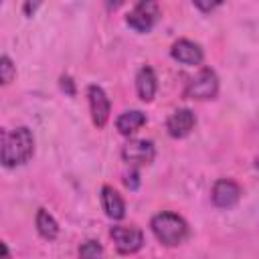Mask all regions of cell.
<instances>
[{
    "instance_id": "obj_1",
    "label": "cell",
    "mask_w": 259,
    "mask_h": 259,
    "mask_svg": "<svg viewBox=\"0 0 259 259\" xmlns=\"http://www.w3.org/2000/svg\"><path fill=\"white\" fill-rule=\"evenodd\" d=\"M34 154V138L26 125L12 132L0 130V164L4 168H18Z\"/></svg>"
},
{
    "instance_id": "obj_2",
    "label": "cell",
    "mask_w": 259,
    "mask_h": 259,
    "mask_svg": "<svg viewBox=\"0 0 259 259\" xmlns=\"http://www.w3.org/2000/svg\"><path fill=\"white\" fill-rule=\"evenodd\" d=\"M150 229L154 237L166 247H176L184 243V239L188 237V223L180 214L170 210H162L154 214L150 221Z\"/></svg>"
},
{
    "instance_id": "obj_3",
    "label": "cell",
    "mask_w": 259,
    "mask_h": 259,
    "mask_svg": "<svg viewBox=\"0 0 259 259\" xmlns=\"http://www.w3.org/2000/svg\"><path fill=\"white\" fill-rule=\"evenodd\" d=\"M160 16H162V10H160L158 0H138L136 6L125 16V24L132 30L144 34V32H150L158 24Z\"/></svg>"
},
{
    "instance_id": "obj_4",
    "label": "cell",
    "mask_w": 259,
    "mask_h": 259,
    "mask_svg": "<svg viewBox=\"0 0 259 259\" xmlns=\"http://www.w3.org/2000/svg\"><path fill=\"white\" fill-rule=\"evenodd\" d=\"M219 93V75L214 73V69L204 67L198 71L196 77H192L188 81V85L184 87V97L186 99H196V101H206V99H214Z\"/></svg>"
},
{
    "instance_id": "obj_5",
    "label": "cell",
    "mask_w": 259,
    "mask_h": 259,
    "mask_svg": "<svg viewBox=\"0 0 259 259\" xmlns=\"http://www.w3.org/2000/svg\"><path fill=\"white\" fill-rule=\"evenodd\" d=\"M109 237L113 239V245L117 253L121 255H134L144 247V233L138 227L132 225H115L109 229Z\"/></svg>"
},
{
    "instance_id": "obj_6",
    "label": "cell",
    "mask_w": 259,
    "mask_h": 259,
    "mask_svg": "<svg viewBox=\"0 0 259 259\" xmlns=\"http://www.w3.org/2000/svg\"><path fill=\"white\" fill-rule=\"evenodd\" d=\"M121 158L130 166H146L156 158V146L152 140H130L121 148Z\"/></svg>"
},
{
    "instance_id": "obj_7",
    "label": "cell",
    "mask_w": 259,
    "mask_h": 259,
    "mask_svg": "<svg viewBox=\"0 0 259 259\" xmlns=\"http://www.w3.org/2000/svg\"><path fill=\"white\" fill-rule=\"evenodd\" d=\"M87 99H89V111H91L93 123L97 127H105L109 113H111V101H109L107 93L99 85H89L87 87Z\"/></svg>"
},
{
    "instance_id": "obj_8",
    "label": "cell",
    "mask_w": 259,
    "mask_h": 259,
    "mask_svg": "<svg viewBox=\"0 0 259 259\" xmlns=\"http://www.w3.org/2000/svg\"><path fill=\"white\" fill-rule=\"evenodd\" d=\"M241 194H243L241 186L231 178H219L210 190L212 204L219 208H233L241 200Z\"/></svg>"
},
{
    "instance_id": "obj_9",
    "label": "cell",
    "mask_w": 259,
    "mask_h": 259,
    "mask_svg": "<svg viewBox=\"0 0 259 259\" xmlns=\"http://www.w3.org/2000/svg\"><path fill=\"white\" fill-rule=\"evenodd\" d=\"M170 55L174 61L182 63V65H188V67H194V65H200L204 61V51L198 42L190 40V38H178L172 47H170Z\"/></svg>"
},
{
    "instance_id": "obj_10",
    "label": "cell",
    "mask_w": 259,
    "mask_h": 259,
    "mask_svg": "<svg viewBox=\"0 0 259 259\" xmlns=\"http://www.w3.org/2000/svg\"><path fill=\"white\" fill-rule=\"evenodd\" d=\"M194 125H196V115H194L192 109H186V107L184 109H176L166 121V130L174 140L186 138L194 130Z\"/></svg>"
},
{
    "instance_id": "obj_11",
    "label": "cell",
    "mask_w": 259,
    "mask_h": 259,
    "mask_svg": "<svg viewBox=\"0 0 259 259\" xmlns=\"http://www.w3.org/2000/svg\"><path fill=\"white\" fill-rule=\"evenodd\" d=\"M99 198H101V206H103V212H105L107 219L121 221L125 217V200L113 186H109V184L101 186Z\"/></svg>"
},
{
    "instance_id": "obj_12",
    "label": "cell",
    "mask_w": 259,
    "mask_h": 259,
    "mask_svg": "<svg viewBox=\"0 0 259 259\" xmlns=\"http://www.w3.org/2000/svg\"><path fill=\"white\" fill-rule=\"evenodd\" d=\"M136 91H138L140 99L146 101V103H150L154 99V95L158 91V77H156L152 67L144 65L138 71V75H136Z\"/></svg>"
},
{
    "instance_id": "obj_13",
    "label": "cell",
    "mask_w": 259,
    "mask_h": 259,
    "mask_svg": "<svg viewBox=\"0 0 259 259\" xmlns=\"http://www.w3.org/2000/svg\"><path fill=\"white\" fill-rule=\"evenodd\" d=\"M146 123V113L140 111V109H130V111H123L117 115L115 119V127L121 136H132L136 134L142 125Z\"/></svg>"
},
{
    "instance_id": "obj_14",
    "label": "cell",
    "mask_w": 259,
    "mask_h": 259,
    "mask_svg": "<svg viewBox=\"0 0 259 259\" xmlns=\"http://www.w3.org/2000/svg\"><path fill=\"white\" fill-rule=\"evenodd\" d=\"M34 225H36L38 235H40L45 241H55V239L59 237V223H57V219H55L47 208H38V210H36Z\"/></svg>"
},
{
    "instance_id": "obj_15",
    "label": "cell",
    "mask_w": 259,
    "mask_h": 259,
    "mask_svg": "<svg viewBox=\"0 0 259 259\" xmlns=\"http://www.w3.org/2000/svg\"><path fill=\"white\" fill-rule=\"evenodd\" d=\"M14 77H16V65H14V61L10 57L2 55L0 57V87L12 83Z\"/></svg>"
},
{
    "instance_id": "obj_16",
    "label": "cell",
    "mask_w": 259,
    "mask_h": 259,
    "mask_svg": "<svg viewBox=\"0 0 259 259\" xmlns=\"http://www.w3.org/2000/svg\"><path fill=\"white\" fill-rule=\"evenodd\" d=\"M79 255L81 257H101L103 255V247L99 245V241H85L79 247Z\"/></svg>"
},
{
    "instance_id": "obj_17",
    "label": "cell",
    "mask_w": 259,
    "mask_h": 259,
    "mask_svg": "<svg viewBox=\"0 0 259 259\" xmlns=\"http://www.w3.org/2000/svg\"><path fill=\"white\" fill-rule=\"evenodd\" d=\"M123 182H125V186H127L130 190H138V186H140V172H138L136 166H130V172L125 174Z\"/></svg>"
},
{
    "instance_id": "obj_18",
    "label": "cell",
    "mask_w": 259,
    "mask_h": 259,
    "mask_svg": "<svg viewBox=\"0 0 259 259\" xmlns=\"http://www.w3.org/2000/svg\"><path fill=\"white\" fill-rule=\"evenodd\" d=\"M192 4L200 10V12H212L214 8H219L223 4V0H192Z\"/></svg>"
},
{
    "instance_id": "obj_19",
    "label": "cell",
    "mask_w": 259,
    "mask_h": 259,
    "mask_svg": "<svg viewBox=\"0 0 259 259\" xmlns=\"http://www.w3.org/2000/svg\"><path fill=\"white\" fill-rule=\"evenodd\" d=\"M59 85H61V89L69 95V97H73L77 91H75V81L69 77V75H61V79H59Z\"/></svg>"
},
{
    "instance_id": "obj_20",
    "label": "cell",
    "mask_w": 259,
    "mask_h": 259,
    "mask_svg": "<svg viewBox=\"0 0 259 259\" xmlns=\"http://www.w3.org/2000/svg\"><path fill=\"white\" fill-rule=\"evenodd\" d=\"M40 4H42V0H24V4H22V12H24V16H34L36 14V10L40 8Z\"/></svg>"
},
{
    "instance_id": "obj_21",
    "label": "cell",
    "mask_w": 259,
    "mask_h": 259,
    "mask_svg": "<svg viewBox=\"0 0 259 259\" xmlns=\"http://www.w3.org/2000/svg\"><path fill=\"white\" fill-rule=\"evenodd\" d=\"M0 257H10V249L4 245L2 239H0Z\"/></svg>"
},
{
    "instance_id": "obj_22",
    "label": "cell",
    "mask_w": 259,
    "mask_h": 259,
    "mask_svg": "<svg viewBox=\"0 0 259 259\" xmlns=\"http://www.w3.org/2000/svg\"><path fill=\"white\" fill-rule=\"evenodd\" d=\"M0 4H2V0H0Z\"/></svg>"
}]
</instances>
